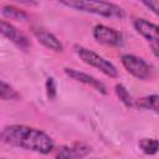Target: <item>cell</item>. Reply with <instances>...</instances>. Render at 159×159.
Returning a JSON list of instances; mask_svg holds the SVG:
<instances>
[{
	"label": "cell",
	"mask_w": 159,
	"mask_h": 159,
	"mask_svg": "<svg viewBox=\"0 0 159 159\" xmlns=\"http://www.w3.org/2000/svg\"><path fill=\"white\" fill-rule=\"evenodd\" d=\"M120 62L133 77L143 81L150 77V66L143 58L134 55H123Z\"/></svg>",
	"instance_id": "obj_5"
},
{
	"label": "cell",
	"mask_w": 159,
	"mask_h": 159,
	"mask_svg": "<svg viewBox=\"0 0 159 159\" xmlns=\"http://www.w3.org/2000/svg\"><path fill=\"white\" fill-rule=\"evenodd\" d=\"M1 139L9 145L41 154H48L55 149V142L50 135L40 129L22 124L5 127L1 132Z\"/></svg>",
	"instance_id": "obj_1"
},
{
	"label": "cell",
	"mask_w": 159,
	"mask_h": 159,
	"mask_svg": "<svg viewBox=\"0 0 159 159\" xmlns=\"http://www.w3.org/2000/svg\"><path fill=\"white\" fill-rule=\"evenodd\" d=\"M0 31H1L2 36L9 39L20 50H22V51H27L29 50V47H30L29 39L19 29H16L14 25H11L10 22H7L5 20H1L0 21Z\"/></svg>",
	"instance_id": "obj_6"
},
{
	"label": "cell",
	"mask_w": 159,
	"mask_h": 159,
	"mask_svg": "<svg viewBox=\"0 0 159 159\" xmlns=\"http://www.w3.org/2000/svg\"><path fill=\"white\" fill-rule=\"evenodd\" d=\"M65 73H66L68 77H71L72 80L78 81V82H82V83H84V84H88V86L93 87L96 91L101 92L102 94H107V88H106L104 83L101 82L99 80L94 78L93 76H91V75H88V73H84V72H80V71L73 70V68H68V67L65 68Z\"/></svg>",
	"instance_id": "obj_8"
},
{
	"label": "cell",
	"mask_w": 159,
	"mask_h": 159,
	"mask_svg": "<svg viewBox=\"0 0 159 159\" xmlns=\"http://www.w3.org/2000/svg\"><path fill=\"white\" fill-rule=\"evenodd\" d=\"M142 4L144 6H147L150 11H153L155 15L159 16V0H145Z\"/></svg>",
	"instance_id": "obj_17"
},
{
	"label": "cell",
	"mask_w": 159,
	"mask_h": 159,
	"mask_svg": "<svg viewBox=\"0 0 159 159\" xmlns=\"http://www.w3.org/2000/svg\"><path fill=\"white\" fill-rule=\"evenodd\" d=\"M1 99L2 101H10V99H19L20 98V94L10 86L7 84L5 81H1Z\"/></svg>",
	"instance_id": "obj_15"
},
{
	"label": "cell",
	"mask_w": 159,
	"mask_h": 159,
	"mask_svg": "<svg viewBox=\"0 0 159 159\" xmlns=\"http://www.w3.org/2000/svg\"><path fill=\"white\" fill-rule=\"evenodd\" d=\"M1 15L4 17H6V19H10V20H19V21L20 20L21 21L27 20V14L24 10L15 7L14 5H5V6H2Z\"/></svg>",
	"instance_id": "obj_12"
},
{
	"label": "cell",
	"mask_w": 159,
	"mask_h": 159,
	"mask_svg": "<svg viewBox=\"0 0 159 159\" xmlns=\"http://www.w3.org/2000/svg\"><path fill=\"white\" fill-rule=\"evenodd\" d=\"M89 153V148L82 143L73 145H61L56 150V159H82Z\"/></svg>",
	"instance_id": "obj_9"
},
{
	"label": "cell",
	"mask_w": 159,
	"mask_h": 159,
	"mask_svg": "<svg viewBox=\"0 0 159 159\" xmlns=\"http://www.w3.org/2000/svg\"><path fill=\"white\" fill-rule=\"evenodd\" d=\"M137 107L143 108V109H149L153 111L154 113L159 114V94H149L139 101H137Z\"/></svg>",
	"instance_id": "obj_11"
},
{
	"label": "cell",
	"mask_w": 159,
	"mask_h": 159,
	"mask_svg": "<svg viewBox=\"0 0 159 159\" xmlns=\"http://www.w3.org/2000/svg\"><path fill=\"white\" fill-rule=\"evenodd\" d=\"M133 25L135 30L147 40L155 57L159 58V26L145 19H135Z\"/></svg>",
	"instance_id": "obj_4"
},
{
	"label": "cell",
	"mask_w": 159,
	"mask_h": 159,
	"mask_svg": "<svg viewBox=\"0 0 159 159\" xmlns=\"http://www.w3.org/2000/svg\"><path fill=\"white\" fill-rule=\"evenodd\" d=\"M32 32H34V35L36 36V39L43 45V46H46L47 48H50V50H53V51H62L63 50V46H62V43L60 42V40L53 35V34H51V32H48L47 30H45V29H42V27H34L32 29Z\"/></svg>",
	"instance_id": "obj_10"
},
{
	"label": "cell",
	"mask_w": 159,
	"mask_h": 159,
	"mask_svg": "<svg viewBox=\"0 0 159 159\" xmlns=\"http://www.w3.org/2000/svg\"><path fill=\"white\" fill-rule=\"evenodd\" d=\"M139 148L143 150V153L153 155L159 152V140L154 138H143L139 140Z\"/></svg>",
	"instance_id": "obj_14"
},
{
	"label": "cell",
	"mask_w": 159,
	"mask_h": 159,
	"mask_svg": "<svg viewBox=\"0 0 159 159\" xmlns=\"http://www.w3.org/2000/svg\"><path fill=\"white\" fill-rule=\"evenodd\" d=\"M93 37L96 39V41L104 43V45H109V46H119L123 41L120 32L106 25H101V24L94 26Z\"/></svg>",
	"instance_id": "obj_7"
},
{
	"label": "cell",
	"mask_w": 159,
	"mask_h": 159,
	"mask_svg": "<svg viewBox=\"0 0 159 159\" xmlns=\"http://www.w3.org/2000/svg\"><path fill=\"white\" fill-rule=\"evenodd\" d=\"M114 91H116L117 97L120 99V102H122V103H123L125 107L132 108V107H134V106H135L133 97L130 96V93L128 92V89H127V88H125L123 84L117 83V84H116V87H114Z\"/></svg>",
	"instance_id": "obj_13"
},
{
	"label": "cell",
	"mask_w": 159,
	"mask_h": 159,
	"mask_svg": "<svg viewBox=\"0 0 159 159\" xmlns=\"http://www.w3.org/2000/svg\"><path fill=\"white\" fill-rule=\"evenodd\" d=\"M62 5L67 7H72L83 12H91L96 15H101L104 17H124V11L120 6L113 4V2H107V1H61Z\"/></svg>",
	"instance_id": "obj_2"
},
{
	"label": "cell",
	"mask_w": 159,
	"mask_h": 159,
	"mask_svg": "<svg viewBox=\"0 0 159 159\" xmlns=\"http://www.w3.org/2000/svg\"><path fill=\"white\" fill-rule=\"evenodd\" d=\"M46 94H47V98L51 101H53L57 96L56 81L53 77H47V80H46Z\"/></svg>",
	"instance_id": "obj_16"
},
{
	"label": "cell",
	"mask_w": 159,
	"mask_h": 159,
	"mask_svg": "<svg viewBox=\"0 0 159 159\" xmlns=\"http://www.w3.org/2000/svg\"><path fill=\"white\" fill-rule=\"evenodd\" d=\"M75 51L84 63L99 70L101 72H103L108 77H112V78H117L118 77L117 67L112 62L106 60L104 57L97 55L94 51H92V50H89V48H87L84 46H81V45H75Z\"/></svg>",
	"instance_id": "obj_3"
}]
</instances>
